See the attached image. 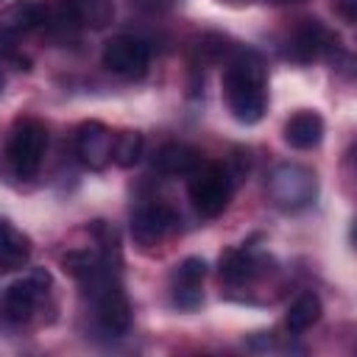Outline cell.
I'll return each instance as SVG.
<instances>
[{"label": "cell", "mask_w": 357, "mask_h": 357, "mask_svg": "<svg viewBox=\"0 0 357 357\" xmlns=\"http://www.w3.org/2000/svg\"><path fill=\"white\" fill-rule=\"evenodd\" d=\"M223 89H226V103L234 114V120L251 126L259 123L268 106L265 98V64L254 50L237 53L226 73H223Z\"/></svg>", "instance_id": "6da1fadb"}, {"label": "cell", "mask_w": 357, "mask_h": 357, "mask_svg": "<svg viewBox=\"0 0 357 357\" xmlns=\"http://www.w3.org/2000/svg\"><path fill=\"white\" fill-rule=\"evenodd\" d=\"M315 195H318V178L310 167L296 165V162H284L273 167L268 178V198L273 201V206L284 212H298L310 206Z\"/></svg>", "instance_id": "7a4b0ae2"}, {"label": "cell", "mask_w": 357, "mask_h": 357, "mask_svg": "<svg viewBox=\"0 0 357 357\" xmlns=\"http://www.w3.org/2000/svg\"><path fill=\"white\" fill-rule=\"evenodd\" d=\"M84 284L92 296L100 329L109 335H126L131 326V307H128V298H126L120 282L109 273V268L95 273L92 279H86Z\"/></svg>", "instance_id": "3957f363"}, {"label": "cell", "mask_w": 357, "mask_h": 357, "mask_svg": "<svg viewBox=\"0 0 357 357\" xmlns=\"http://www.w3.org/2000/svg\"><path fill=\"white\" fill-rule=\"evenodd\" d=\"M231 198V176L218 162H201L190 173V201L198 215L218 218Z\"/></svg>", "instance_id": "277c9868"}, {"label": "cell", "mask_w": 357, "mask_h": 357, "mask_svg": "<svg viewBox=\"0 0 357 357\" xmlns=\"http://www.w3.org/2000/svg\"><path fill=\"white\" fill-rule=\"evenodd\" d=\"M45 148H47L45 126L39 120H33V117L17 120V126L11 128V137H8V151H6L11 170L20 178H33L39 165H42Z\"/></svg>", "instance_id": "5b68a950"}, {"label": "cell", "mask_w": 357, "mask_h": 357, "mask_svg": "<svg viewBox=\"0 0 357 357\" xmlns=\"http://www.w3.org/2000/svg\"><path fill=\"white\" fill-rule=\"evenodd\" d=\"M148 45L131 33H117L103 45V67L120 78H142L148 73Z\"/></svg>", "instance_id": "8992f818"}, {"label": "cell", "mask_w": 357, "mask_h": 357, "mask_svg": "<svg viewBox=\"0 0 357 357\" xmlns=\"http://www.w3.org/2000/svg\"><path fill=\"white\" fill-rule=\"evenodd\" d=\"M47 287H50V273L45 268H33L28 276L11 282L6 287V293H3V312H6V318L25 321L36 310V304L42 301Z\"/></svg>", "instance_id": "52a82bcc"}, {"label": "cell", "mask_w": 357, "mask_h": 357, "mask_svg": "<svg viewBox=\"0 0 357 357\" xmlns=\"http://www.w3.org/2000/svg\"><path fill=\"white\" fill-rule=\"evenodd\" d=\"M45 17H47L45 3H36V0L11 3L6 11H0V47L6 53H14V39L36 28H45Z\"/></svg>", "instance_id": "ba28073f"}, {"label": "cell", "mask_w": 357, "mask_h": 357, "mask_svg": "<svg viewBox=\"0 0 357 357\" xmlns=\"http://www.w3.org/2000/svg\"><path fill=\"white\" fill-rule=\"evenodd\" d=\"M178 226V215L165 204H145L131 218V234L139 245H156Z\"/></svg>", "instance_id": "9c48e42d"}, {"label": "cell", "mask_w": 357, "mask_h": 357, "mask_svg": "<svg viewBox=\"0 0 357 357\" xmlns=\"http://www.w3.org/2000/svg\"><path fill=\"white\" fill-rule=\"evenodd\" d=\"M112 148H114V137L103 123L98 120L81 123L75 134V153L89 170H103L112 162Z\"/></svg>", "instance_id": "30bf717a"}, {"label": "cell", "mask_w": 357, "mask_h": 357, "mask_svg": "<svg viewBox=\"0 0 357 357\" xmlns=\"http://www.w3.org/2000/svg\"><path fill=\"white\" fill-rule=\"evenodd\" d=\"M206 276V262L201 257H187L173 271V301L184 310H195L201 304V284Z\"/></svg>", "instance_id": "8fae6325"}, {"label": "cell", "mask_w": 357, "mask_h": 357, "mask_svg": "<svg viewBox=\"0 0 357 357\" xmlns=\"http://www.w3.org/2000/svg\"><path fill=\"white\" fill-rule=\"evenodd\" d=\"M332 50H337V36L318 20H307L293 36V56L298 61H312Z\"/></svg>", "instance_id": "7c38bea8"}, {"label": "cell", "mask_w": 357, "mask_h": 357, "mask_svg": "<svg viewBox=\"0 0 357 357\" xmlns=\"http://www.w3.org/2000/svg\"><path fill=\"white\" fill-rule=\"evenodd\" d=\"M198 165H201V153L184 142H167L153 156V167L167 176H190Z\"/></svg>", "instance_id": "4fadbf2b"}, {"label": "cell", "mask_w": 357, "mask_h": 357, "mask_svg": "<svg viewBox=\"0 0 357 357\" xmlns=\"http://www.w3.org/2000/svg\"><path fill=\"white\" fill-rule=\"evenodd\" d=\"M321 137H324V120L315 112H296L284 123V139L298 151L315 148L321 142Z\"/></svg>", "instance_id": "5bb4252c"}, {"label": "cell", "mask_w": 357, "mask_h": 357, "mask_svg": "<svg viewBox=\"0 0 357 357\" xmlns=\"http://www.w3.org/2000/svg\"><path fill=\"white\" fill-rule=\"evenodd\" d=\"M31 259V240L8 220H0V268L14 271Z\"/></svg>", "instance_id": "9a60e30c"}, {"label": "cell", "mask_w": 357, "mask_h": 357, "mask_svg": "<svg viewBox=\"0 0 357 357\" xmlns=\"http://www.w3.org/2000/svg\"><path fill=\"white\" fill-rule=\"evenodd\" d=\"M257 271H259V262L248 251L231 248V251H226L220 257V276L229 284H245V282H251L257 276Z\"/></svg>", "instance_id": "2e32d148"}, {"label": "cell", "mask_w": 357, "mask_h": 357, "mask_svg": "<svg viewBox=\"0 0 357 357\" xmlns=\"http://www.w3.org/2000/svg\"><path fill=\"white\" fill-rule=\"evenodd\" d=\"M78 20V25L86 28H106L114 17V3L112 0H64Z\"/></svg>", "instance_id": "e0dca14e"}, {"label": "cell", "mask_w": 357, "mask_h": 357, "mask_svg": "<svg viewBox=\"0 0 357 357\" xmlns=\"http://www.w3.org/2000/svg\"><path fill=\"white\" fill-rule=\"evenodd\" d=\"M318 318H321V301H318V296H315V293H304V296H298V298L290 304L284 324H287L290 332H304V329H310Z\"/></svg>", "instance_id": "ac0fdd59"}, {"label": "cell", "mask_w": 357, "mask_h": 357, "mask_svg": "<svg viewBox=\"0 0 357 357\" xmlns=\"http://www.w3.org/2000/svg\"><path fill=\"white\" fill-rule=\"evenodd\" d=\"M142 148H145V139L139 131H123L117 139H114V148H112V159L120 165V167H134L142 156Z\"/></svg>", "instance_id": "d6986e66"}, {"label": "cell", "mask_w": 357, "mask_h": 357, "mask_svg": "<svg viewBox=\"0 0 357 357\" xmlns=\"http://www.w3.org/2000/svg\"><path fill=\"white\" fill-rule=\"evenodd\" d=\"M131 3L148 14H165L173 8V0H131Z\"/></svg>", "instance_id": "ffe728a7"}, {"label": "cell", "mask_w": 357, "mask_h": 357, "mask_svg": "<svg viewBox=\"0 0 357 357\" xmlns=\"http://www.w3.org/2000/svg\"><path fill=\"white\" fill-rule=\"evenodd\" d=\"M337 8L346 17V22H354V17H357V0H337Z\"/></svg>", "instance_id": "44dd1931"}, {"label": "cell", "mask_w": 357, "mask_h": 357, "mask_svg": "<svg viewBox=\"0 0 357 357\" xmlns=\"http://www.w3.org/2000/svg\"><path fill=\"white\" fill-rule=\"evenodd\" d=\"M0 92H3V75H0Z\"/></svg>", "instance_id": "7402d4cb"}, {"label": "cell", "mask_w": 357, "mask_h": 357, "mask_svg": "<svg viewBox=\"0 0 357 357\" xmlns=\"http://www.w3.org/2000/svg\"><path fill=\"white\" fill-rule=\"evenodd\" d=\"M276 3H287V0H276Z\"/></svg>", "instance_id": "603a6c76"}, {"label": "cell", "mask_w": 357, "mask_h": 357, "mask_svg": "<svg viewBox=\"0 0 357 357\" xmlns=\"http://www.w3.org/2000/svg\"><path fill=\"white\" fill-rule=\"evenodd\" d=\"M237 3H243V0H237Z\"/></svg>", "instance_id": "cb8c5ba5"}]
</instances>
